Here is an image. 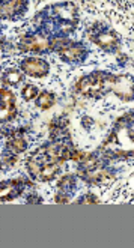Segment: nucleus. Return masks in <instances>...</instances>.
I'll return each instance as SVG.
<instances>
[{
    "instance_id": "8",
    "label": "nucleus",
    "mask_w": 134,
    "mask_h": 248,
    "mask_svg": "<svg viewBox=\"0 0 134 248\" xmlns=\"http://www.w3.org/2000/svg\"><path fill=\"white\" fill-rule=\"evenodd\" d=\"M20 51H34V53H44L49 51V41L42 39L41 36H26L18 42Z\"/></svg>"
},
{
    "instance_id": "11",
    "label": "nucleus",
    "mask_w": 134,
    "mask_h": 248,
    "mask_svg": "<svg viewBox=\"0 0 134 248\" xmlns=\"http://www.w3.org/2000/svg\"><path fill=\"white\" fill-rule=\"evenodd\" d=\"M68 124L69 122L67 118H57L50 122V133L53 140H62L65 137H69Z\"/></svg>"
},
{
    "instance_id": "10",
    "label": "nucleus",
    "mask_w": 134,
    "mask_h": 248,
    "mask_svg": "<svg viewBox=\"0 0 134 248\" xmlns=\"http://www.w3.org/2000/svg\"><path fill=\"white\" fill-rule=\"evenodd\" d=\"M26 2H20V0H16V2H0V18H14L16 16H20L26 9Z\"/></svg>"
},
{
    "instance_id": "18",
    "label": "nucleus",
    "mask_w": 134,
    "mask_h": 248,
    "mask_svg": "<svg viewBox=\"0 0 134 248\" xmlns=\"http://www.w3.org/2000/svg\"><path fill=\"white\" fill-rule=\"evenodd\" d=\"M54 200H56L57 203H67V202H69V197H68L67 194H57Z\"/></svg>"
},
{
    "instance_id": "3",
    "label": "nucleus",
    "mask_w": 134,
    "mask_h": 248,
    "mask_svg": "<svg viewBox=\"0 0 134 248\" xmlns=\"http://www.w3.org/2000/svg\"><path fill=\"white\" fill-rule=\"evenodd\" d=\"M87 38L92 42H95L97 46H100L102 50H113L117 47V36L115 32H112L110 29L102 27V29H91L87 33Z\"/></svg>"
},
{
    "instance_id": "13",
    "label": "nucleus",
    "mask_w": 134,
    "mask_h": 248,
    "mask_svg": "<svg viewBox=\"0 0 134 248\" xmlns=\"http://www.w3.org/2000/svg\"><path fill=\"white\" fill-rule=\"evenodd\" d=\"M36 104L42 110H49L54 104V96H53V93H50V92H41L36 96Z\"/></svg>"
},
{
    "instance_id": "20",
    "label": "nucleus",
    "mask_w": 134,
    "mask_h": 248,
    "mask_svg": "<svg viewBox=\"0 0 134 248\" xmlns=\"http://www.w3.org/2000/svg\"><path fill=\"white\" fill-rule=\"evenodd\" d=\"M91 124H94V121H92L91 118H84V119H83V126H84V128H86V126L89 128V126H91Z\"/></svg>"
},
{
    "instance_id": "12",
    "label": "nucleus",
    "mask_w": 134,
    "mask_h": 248,
    "mask_svg": "<svg viewBox=\"0 0 134 248\" xmlns=\"http://www.w3.org/2000/svg\"><path fill=\"white\" fill-rule=\"evenodd\" d=\"M23 131L24 129H17V131H14L11 139L8 140L6 143V148L12 152V154H21L26 151L27 148V143L23 137Z\"/></svg>"
},
{
    "instance_id": "1",
    "label": "nucleus",
    "mask_w": 134,
    "mask_h": 248,
    "mask_svg": "<svg viewBox=\"0 0 134 248\" xmlns=\"http://www.w3.org/2000/svg\"><path fill=\"white\" fill-rule=\"evenodd\" d=\"M113 77L106 72H92L91 76L82 77L76 83V92L89 98H101L112 91Z\"/></svg>"
},
{
    "instance_id": "21",
    "label": "nucleus",
    "mask_w": 134,
    "mask_h": 248,
    "mask_svg": "<svg viewBox=\"0 0 134 248\" xmlns=\"http://www.w3.org/2000/svg\"><path fill=\"white\" fill-rule=\"evenodd\" d=\"M0 134H2V121H0Z\"/></svg>"
},
{
    "instance_id": "19",
    "label": "nucleus",
    "mask_w": 134,
    "mask_h": 248,
    "mask_svg": "<svg viewBox=\"0 0 134 248\" xmlns=\"http://www.w3.org/2000/svg\"><path fill=\"white\" fill-rule=\"evenodd\" d=\"M27 202H29V203H41L42 199H41L39 196H31V197L27 199Z\"/></svg>"
},
{
    "instance_id": "6",
    "label": "nucleus",
    "mask_w": 134,
    "mask_h": 248,
    "mask_svg": "<svg viewBox=\"0 0 134 248\" xmlns=\"http://www.w3.org/2000/svg\"><path fill=\"white\" fill-rule=\"evenodd\" d=\"M112 91L122 101H131L133 99V78L130 76L113 77Z\"/></svg>"
},
{
    "instance_id": "14",
    "label": "nucleus",
    "mask_w": 134,
    "mask_h": 248,
    "mask_svg": "<svg viewBox=\"0 0 134 248\" xmlns=\"http://www.w3.org/2000/svg\"><path fill=\"white\" fill-rule=\"evenodd\" d=\"M2 80L8 86H16V84H18L23 80V77H21L20 71H17V69H8L5 74L2 76Z\"/></svg>"
},
{
    "instance_id": "4",
    "label": "nucleus",
    "mask_w": 134,
    "mask_h": 248,
    "mask_svg": "<svg viewBox=\"0 0 134 248\" xmlns=\"http://www.w3.org/2000/svg\"><path fill=\"white\" fill-rule=\"evenodd\" d=\"M21 71L31 77L42 78L49 74L50 68L47 62H44L41 59H35V57H29V59H24L21 62Z\"/></svg>"
},
{
    "instance_id": "15",
    "label": "nucleus",
    "mask_w": 134,
    "mask_h": 248,
    "mask_svg": "<svg viewBox=\"0 0 134 248\" xmlns=\"http://www.w3.org/2000/svg\"><path fill=\"white\" fill-rule=\"evenodd\" d=\"M21 95H23V98L26 101H32L39 95V91H38V87L34 86V84H26L23 87V91H21Z\"/></svg>"
},
{
    "instance_id": "23",
    "label": "nucleus",
    "mask_w": 134,
    "mask_h": 248,
    "mask_svg": "<svg viewBox=\"0 0 134 248\" xmlns=\"http://www.w3.org/2000/svg\"><path fill=\"white\" fill-rule=\"evenodd\" d=\"M0 169H2V164H0Z\"/></svg>"
},
{
    "instance_id": "2",
    "label": "nucleus",
    "mask_w": 134,
    "mask_h": 248,
    "mask_svg": "<svg viewBox=\"0 0 134 248\" xmlns=\"http://www.w3.org/2000/svg\"><path fill=\"white\" fill-rule=\"evenodd\" d=\"M26 186H34V184L29 182L27 179H12V181L0 182V200L9 202L17 199L18 196L23 194Z\"/></svg>"
},
{
    "instance_id": "5",
    "label": "nucleus",
    "mask_w": 134,
    "mask_h": 248,
    "mask_svg": "<svg viewBox=\"0 0 134 248\" xmlns=\"http://www.w3.org/2000/svg\"><path fill=\"white\" fill-rule=\"evenodd\" d=\"M16 116V95L8 89H0V121H9Z\"/></svg>"
},
{
    "instance_id": "9",
    "label": "nucleus",
    "mask_w": 134,
    "mask_h": 248,
    "mask_svg": "<svg viewBox=\"0 0 134 248\" xmlns=\"http://www.w3.org/2000/svg\"><path fill=\"white\" fill-rule=\"evenodd\" d=\"M86 53L87 51H86V48L82 46V44H74L71 41V44L67 48H64L62 51H59V56H61L62 61H65V62H79L86 56Z\"/></svg>"
},
{
    "instance_id": "17",
    "label": "nucleus",
    "mask_w": 134,
    "mask_h": 248,
    "mask_svg": "<svg viewBox=\"0 0 134 248\" xmlns=\"http://www.w3.org/2000/svg\"><path fill=\"white\" fill-rule=\"evenodd\" d=\"M80 203H83V205H84V203H86V205H91V203H92V205H95V203H98V199L94 194H86V196H83Z\"/></svg>"
},
{
    "instance_id": "16",
    "label": "nucleus",
    "mask_w": 134,
    "mask_h": 248,
    "mask_svg": "<svg viewBox=\"0 0 134 248\" xmlns=\"http://www.w3.org/2000/svg\"><path fill=\"white\" fill-rule=\"evenodd\" d=\"M74 185H76V178L72 176V174H65V176L59 181L57 186L59 189H62V191H68V189H72Z\"/></svg>"
},
{
    "instance_id": "7",
    "label": "nucleus",
    "mask_w": 134,
    "mask_h": 248,
    "mask_svg": "<svg viewBox=\"0 0 134 248\" xmlns=\"http://www.w3.org/2000/svg\"><path fill=\"white\" fill-rule=\"evenodd\" d=\"M79 176L91 185H98V184H106L115 179V176L104 169H94V170H89V171H82L79 170Z\"/></svg>"
},
{
    "instance_id": "22",
    "label": "nucleus",
    "mask_w": 134,
    "mask_h": 248,
    "mask_svg": "<svg viewBox=\"0 0 134 248\" xmlns=\"http://www.w3.org/2000/svg\"><path fill=\"white\" fill-rule=\"evenodd\" d=\"M0 59H2V51H0Z\"/></svg>"
}]
</instances>
